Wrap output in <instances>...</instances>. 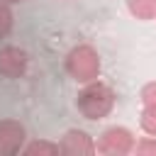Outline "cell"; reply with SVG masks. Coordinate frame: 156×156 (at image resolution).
I'll use <instances>...</instances> for the list:
<instances>
[{
  "label": "cell",
  "mask_w": 156,
  "mask_h": 156,
  "mask_svg": "<svg viewBox=\"0 0 156 156\" xmlns=\"http://www.w3.org/2000/svg\"><path fill=\"white\" fill-rule=\"evenodd\" d=\"M76 107L85 119H102L115 107V90L102 80H90L80 88Z\"/></svg>",
  "instance_id": "6da1fadb"
},
{
  "label": "cell",
  "mask_w": 156,
  "mask_h": 156,
  "mask_svg": "<svg viewBox=\"0 0 156 156\" xmlns=\"http://www.w3.org/2000/svg\"><path fill=\"white\" fill-rule=\"evenodd\" d=\"M63 66H66V73L80 85H85L90 80H98V76H100V56L90 44L73 46L66 54Z\"/></svg>",
  "instance_id": "7a4b0ae2"
},
{
  "label": "cell",
  "mask_w": 156,
  "mask_h": 156,
  "mask_svg": "<svg viewBox=\"0 0 156 156\" xmlns=\"http://www.w3.org/2000/svg\"><path fill=\"white\" fill-rule=\"evenodd\" d=\"M134 134L127 127H107L95 141V149L102 156H127L134 151Z\"/></svg>",
  "instance_id": "3957f363"
},
{
  "label": "cell",
  "mask_w": 156,
  "mask_h": 156,
  "mask_svg": "<svg viewBox=\"0 0 156 156\" xmlns=\"http://www.w3.org/2000/svg\"><path fill=\"white\" fill-rule=\"evenodd\" d=\"M24 124L17 119H0V156H15L24 149Z\"/></svg>",
  "instance_id": "277c9868"
},
{
  "label": "cell",
  "mask_w": 156,
  "mask_h": 156,
  "mask_svg": "<svg viewBox=\"0 0 156 156\" xmlns=\"http://www.w3.org/2000/svg\"><path fill=\"white\" fill-rule=\"evenodd\" d=\"M29 68V54L20 46H2L0 49V76L5 78H22Z\"/></svg>",
  "instance_id": "5b68a950"
},
{
  "label": "cell",
  "mask_w": 156,
  "mask_h": 156,
  "mask_svg": "<svg viewBox=\"0 0 156 156\" xmlns=\"http://www.w3.org/2000/svg\"><path fill=\"white\" fill-rule=\"evenodd\" d=\"M58 146H61L63 156H90V154H98L93 136L88 132H83V129H68L61 136Z\"/></svg>",
  "instance_id": "8992f818"
},
{
  "label": "cell",
  "mask_w": 156,
  "mask_h": 156,
  "mask_svg": "<svg viewBox=\"0 0 156 156\" xmlns=\"http://www.w3.org/2000/svg\"><path fill=\"white\" fill-rule=\"evenodd\" d=\"M22 154L24 156H58L61 146L54 144V141H46V139H34L22 149Z\"/></svg>",
  "instance_id": "52a82bcc"
},
{
  "label": "cell",
  "mask_w": 156,
  "mask_h": 156,
  "mask_svg": "<svg viewBox=\"0 0 156 156\" xmlns=\"http://www.w3.org/2000/svg\"><path fill=\"white\" fill-rule=\"evenodd\" d=\"M127 7L136 20H154L156 17V0H127Z\"/></svg>",
  "instance_id": "ba28073f"
},
{
  "label": "cell",
  "mask_w": 156,
  "mask_h": 156,
  "mask_svg": "<svg viewBox=\"0 0 156 156\" xmlns=\"http://www.w3.org/2000/svg\"><path fill=\"white\" fill-rule=\"evenodd\" d=\"M139 124L149 136H156V105H144L139 115Z\"/></svg>",
  "instance_id": "9c48e42d"
},
{
  "label": "cell",
  "mask_w": 156,
  "mask_h": 156,
  "mask_svg": "<svg viewBox=\"0 0 156 156\" xmlns=\"http://www.w3.org/2000/svg\"><path fill=\"white\" fill-rule=\"evenodd\" d=\"M12 24H15V15H12L10 5L0 0V39H5L12 32Z\"/></svg>",
  "instance_id": "30bf717a"
},
{
  "label": "cell",
  "mask_w": 156,
  "mask_h": 156,
  "mask_svg": "<svg viewBox=\"0 0 156 156\" xmlns=\"http://www.w3.org/2000/svg\"><path fill=\"white\" fill-rule=\"evenodd\" d=\"M134 151L139 156H156V136H146L134 144Z\"/></svg>",
  "instance_id": "8fae6325"
},
{
  "label": "cell",
  "mask_w": 156,
  "mask_h": 156,
  "mask_svg": "<svg viewBox=\"0 0 156 156\" xmlns=\"http://www.w3.org/2000/svg\"><path fill=\"white\" fill-rule=\"evenodd\" d=\"M141 105H156V80H149L141 85Z\"/></svg>",
  "instance_id": "7c38bea8"
},
{
  "label": "cell",
  "mask_w": 156,
  "mask_h": 156,
  "mask_svg": "<svg viewBox=\"0 0 156 156\" xmlns=\"http://www.w3.org/2000/svg\"><path fill=\"white\" fill-rule=\"evenodd\" d=\"M2 2H7V5H17V2H22V0H2Z\"/></svg>",
  "instance_id": "4fadbf2b"
}]
</instances>
